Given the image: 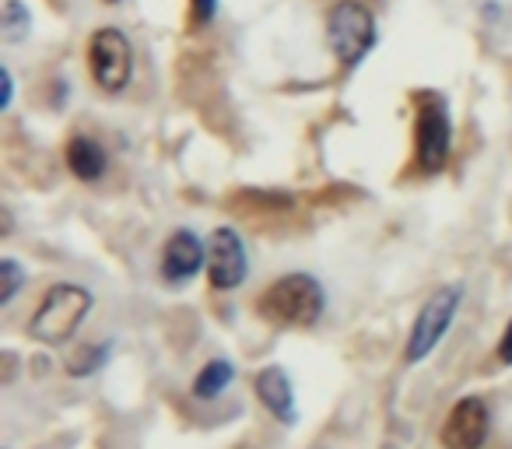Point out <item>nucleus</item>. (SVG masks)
<instances>
[{"mask_svg":"<svg viewBox=\"0 0 512 449\" xmlns=\"http://www.w3.org/2000/svg\"><path fill=\"white\" fill-rule=\"evenodd\" d=\"M207 264V246L200 243L193 232H176V236L165 243L162 253V278L165 281H186Z\"/></svg>","mask_w":512,"mask_h":449,"instance_id":"obj_9","label":"nucleus"},{"mask_svg":"<svg viewBox=\"0 0 512 449\" xmlns=\"http://www.w3.org/2000/svg\"><path fill=\"white\" fill-rule=\"evenodd\" d=\"M418 127H414V144H418V165L425 172H439L449 162L453 148V127H449L446 99L435 92H418Z\"/></svg>","mask_w":512,"mask_h":449,"instance_id":"obj_4","label":"nucleus"},{"mask_svg":"<svg viewBox=\"0 0 512 449\" xmlns=\"http://www.w3.org/2000/svg\"><path fill=\"white\" fill-rule=\"evenodd\" d=\"M456 306H460V288H439L432 299L425 302V309L418 313L411 327V337H407V362H421L425 355H432L435 344L442 341V334L449 330L456 316Z\"/></svg>","mask_w":512,"mask_h":449,"instance_id":"obj_6","label":"nucleus"},{"mask_svg":"<svg viewBox=\"0 0 512 449\" xmlns=\"http://www.w3.org/2000/svg\"><path fill=\"white\" fill-rule=\"evenodd\" d=\"M106 355H109V344H99V348H85V351H78V355L71 358V376H88V372H95L102 362H106Z\"/></svg>","mask_w":512,"mask_h":449,"instance_id":"obj_15","label":"nucleus"},{"mask_svg":"<svg viewBox=\"0 0 512 449\" xmlns=\"http://www.w3.org/2000/svg\"><path fill=\"white\" fill-rule=\"evenodd\" d=\"M106 4H116V0H106Z\"/></svg>","mask_w":512,"mask_h":449,"instance_id":"obj_19","label":"nucleus"},{"mask_svg":"<svg viewBox=\"0 0 512 449\" xmlns=\"http://www.w3.org/2000/svg\"><path fill=\"white\" fill-rule=\"evenodd\" d=\"M67 169L78 179H85V183H95L106 172V151H102V144L88 134H74L71 144H67Z\"/></svg>","mask_w":512,"mask_h":449,"instance_id":"obj_11","label":"nucleus"},{"mask_svg":"<svg viewBox=\"0 0 512 449\" xmlns=\"http://www.w3.org/2000/svg\"><path fill=\"white\" fill-rule=\"evenodd\" d=\"M0 81H4V95H0V106L8 109L11 106V95H15V85H11V71H8V67L0 71Z\"/></svg>","mask_w":512,"mask_h":449,"instance_id":"obj_18","label":"nucleus"},{"mask_svg":"<svg viewBox=\"0 0 512 449\" xmlns=\"http://www.w3.org/2000/svg\"><path fill=\"white\" fill-rule=\"evenodd\" d=\"M253 386H256V397H260V404H264L267 411L274 414V418L295 421V393H292V383H288V376L278 369V365H267V369L256 372Z\"/></svg>","mask_w":512,"mask_h":449,"instance_id":"obj_10","label":"nucleus"},{"mask_svg":"<svg viewBox=\"0 0 512 449\" xmlns=\"http://www.w3.org/2000/svg\"><path fill=\"white\" fill-rule=\"evenodd\" d=\"M207 278L218 292H232L246 281V246L235 229H214L207 239Z\"/></svg>","mask_w":512,"mask_h":449,"instance_id":"obj_7","label":"nucleus"},{"mask_svg":"<svg viewBox=\"0 0 512 449\" xmlns=\"http://www.w3.org/2000/svg\"><path fill=\"white\" fill-rule=\"evenodd\" d=\"M327 39L330 50L341 57V64L355 67L376 46V15L362 0H341L327 15Z\"/></svg>","mask_w":512,"mask_h":449,"instance_id":"obj_3","label":"nucleus"},{"mask_svg":"<svg viewBox=\"0 0 512 449\" xmlns=\"http://www.w3.org/2000/svg\"><path fill=\"white\" fill-rule=\"evenodd\" d=\"M92 309V292L78 285H57L43 295L36 316H32V337L43 344H60L67 337H74V330L81 327V320Z\"/></svg>","mask_w":512,"mask_h":449,"instance_id":"obj_2","label":"nucleus"},{"mask_svg":"<svg viewBox=\"0 0 512 449\" xmlns=\"http://www.w3.org/2000/svg\"><path fill=\"white\" fill-rule=\"evenodd\" d=\"M218 11V0H190V18L197 25H207Z\"/></svg>","mask_w":512,"mask_h":449,"instance_id":"obj_16","label":"nucleus"},{"mask_svg":"<svg viewBox=\"0 0 512 449\" xmlns=\"http://www.w3.org/2000/svg\"><path fill=\"white\" fill-rule=\"evenodd\" d=\"M22 281H25V271L15 260H0V306H8V302L15 299Z\"/></svg>","mask_w":512,"mask_h":449,"instance_id":"obj_14","label":"nucleus"},{"mask_svg":"<svg viewBox=\"0 0 512 449\" xmlns=\"http://www.w3.org/2000/svg\"><path fill=\"white\" fill-rule=\"evenodd\" d=\"M232 376H235L232 362L214 358V362H207L204 369H200V376L193 379V393H197L200 400H214L218 393H225V386L232 383Z\"/></svg>","mask_w":512,"mask_h":449,"instance_id":"obj_12","label":"nucleus"},{"mask_svg":"<svg viewBox=\"0 0 512 449\" xmlns=\"http://www.w3.org/2000/svg\"><path fill=\"white\" fill-rule=\"evenodd\" d=\"M439 439L446 449H481L484 439H488V404L481 397L456 400Z\"/></svg>","mask_w":512,"mask_h":449,"instance_id":"obj_8","label":"nucleus"},{"mask_svg":"<svg viewBox=\"0 0 512 449\" xmlns=\"http://www.w3.org/2000/svg\"><path fill=\"white\" fill-rule=\"evenodd\" d=\"M88 67L102 92H123L134 74V50L120 29H95L88 39Z\"/></svg>","mask_w":512,"mask_h":449,"instance_id":"obj_5","label":"nucleus"},{"mask_svg":"<svg viewBox=\"0 0 512 449\" xmlns=\"http://www.w3.org/2000/svg\"><path fill=\"white\" fill-rule=\"evenodd\" d=\"M0 29H4V39H8V43H18V39L29 36L32 15H29V8H25L22 0H8V4H4V15H0Z\"/></svg>","mask_w":512,"mask_h":449,"instance_id":"obj_13","label":"nucleus"},{"mask_svg":"<svg viewBox=\"0 0 512 449\" xmlns=\"http://www.w3.org/2000/svg\"><path fill=\"white\" fill-rule=\"evenodd\" d=\"M323 306H327V295L320 281L309 274H288L256 299L260 316L274 327H313L323 316Z\"/></svg>","mask_w":512,"mask_h":449,"instance_id":"obj_1","label":"nucleus"},{"mask_svg":"<svg viewBox=\"0 0 512 449\" xmlns=\"http://www.w3.org/2000/svg\"><path fill=\"white\" fill-rule=\"evenodd\" d=\"M498 358H502L505 365H512V320H509V327H505V334H502V344H498Z\"/></svg>","mask_w":512,"mask_h":449,"instance_id":"obj_17","label":"nucleus"}]
</instances>
